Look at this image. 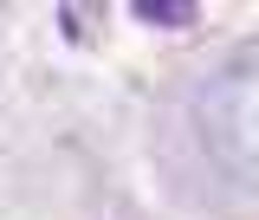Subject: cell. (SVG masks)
Here are the masks:
<instances>
[{"label": "cell", "instance_id": "cell-1", "mask_svg": "<svg viewBox=\"0 0 259 220\" xmlns=\"http://www.w3.org/2000/svg\"><path fill=\"white\" fill-rule=\"evenodd\" d=\"M136 13H143V20H156V26H188V20H194L188 0H182V7H175V0H143Z\"/></svg>", "mask_w": 259, "mask_h": 220}]
</instances>
